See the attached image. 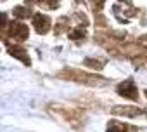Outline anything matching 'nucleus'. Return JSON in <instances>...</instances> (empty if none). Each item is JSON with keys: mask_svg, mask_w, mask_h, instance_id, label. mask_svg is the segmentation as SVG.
<instances>
[{"mask_svg": "<svg viewBox=\"0 0 147 132\" xmlns=\"http://www.w3.org/2000/svg\"><path fill=\"white\" fill-rule=\"evenodd\" d=\"M33 24H35V30H36L38 33H47V31L50 30V19H49L45 14H35Z\"/></svg>", "mask_w": 147, "mask_h": 132, "instance_id": "nucleus-2", "label": "nucleus"}, {"mask_svg": "<svg viewBox=\"0 0 147 132\" xmlns=\"http://www.w3.org/2000/svg\"><path fill=\"white\" fill-rule=\"evenodd\" d=\"M9 52H11V56H14V57H18V59H21L23 63H26V64H30L31 61H30V57H28V54H26V50L24 49H21V47H18V45H12L11 49H9Z\"/></svg>", "mask_w": 147, "mask_h": 132, "instance_id": "nucleus-4", "label": "nucleus"}, {"mask_svg": "<svg viewBox=\"0 0 147 132\" xmlns=\"http://www.w3.org/2000/svg\"><path fill=\"white\" fill-rule=\"evenodd\" d=\"M118 92H119V96L128 97V99H137V96H138V94H137V87H135L133 80H125L123 84H119Z\"/></svg>", "mask_w": 147, "mask_h": 132, "instance_id": "nucleus-1", "label": "nucleus"}, {"mask_svg": "<svg viewBox=\"0 0 147 132\" xmlns=\"http://www.w3.org/2000/svg\"><path fill=\"white\" fill-rule=\"evenodd\" d=\"M107 132H126V125L118 123V122H111L107 127Z\"/></svg>", "mask_w": 147, "mask_h": 132, "instance_id": "nucleus-5", "label": "nucleus"}, {"mask_svg": "<svg viewBox=\"0 0 147 132\" xmlns=\"http://www.w3.org/2000/svg\"><path fill=\"white\" fill-rule=\"evenodd\" d=\"M11 37L18 38V40H26L28 38V26L21 24V23H11Z\"/></svg>", "mask_w": 147, "mask_h": 132, "instance_id": "nucleus-3", "label": "nucleus"}, {"mask_svg": "<svg viewBox=\"0 0 147 132\" xmlns=\"http://www.w3.org/2000/svg\"><path fill=\"white\" fill-rule=\"evenodd\" d=\"M31 12L28 11V9H24V7H16L14 9V16H18V18H28Z\"/></svg>", "mask_w": 147, "mask_h": 132, "instance_id": "nucleus-6", "label": "nucleus"}]
</instances>
